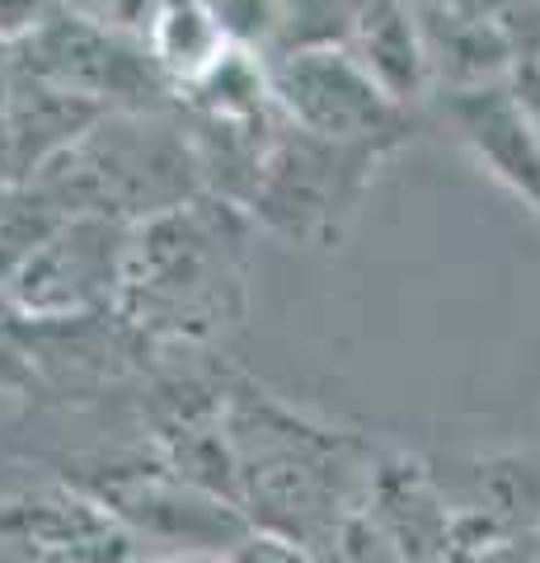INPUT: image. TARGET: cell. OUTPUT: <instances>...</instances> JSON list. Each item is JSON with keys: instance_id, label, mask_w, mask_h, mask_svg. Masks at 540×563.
Returning <instances> with one entry per match:
<instances>
[{"instance_id": "ac0fdd59", "label": "cell", "mask_w": 540, "mask_h": 563, "mask_svg": "<svg viewBox=\"0 0 540 563\" xmlns=\"http://www.w3.org/2000/svg\"><path fill=\"white\" fill-rule=\"evenodd\" d=\"M207 10L217 14V24L235 47L268 57L273 33H277V0H207Z\"/></svg>"}, {"instance_id": "3957f363", "label": "cell", "mask_w": 540, "mask_h": 563, "mask_svg": "<svg viewBox=\"0 0 540 563\" xmlns=\"http://www.w3.org/2000/svg\"><path fill=\"white\" fill-rule=\"evenodd\" d=\"M29 184L66 217H103L123 225L165 217L207 192L179 109L103 113Z\"/></svg>"}, {"instance_id": "30bf717a", "label": "cell", "mask_w": 540, "mask_h": 563, "mask_svg": "<svg viewBox=\"0 0 540 563\" xmlns=\"http://www.w3.org/2000/svg\"><path fill=\"white\" fill-rule=\"evenodd\" d=\"M432 99L451 136L470 151V161L540 217V128L513 90V80L442 90Z\"/></svg>"}, {"instance_id": "2e32d148", "label": "cell", "mask_w": 540, "mask_h": 563, "mask_svg": "<svg viewBox=\"0 0 540 563\" xmlns=\"http://www.w3.org/2000/svg\"><path fill=\"white\" fill-rule=\"evenodd\" d=\"M362 0H277V33L268 57L287 52H316V47H343L353 33Z\"/></svg>"}, {"instance_id": "5b68a950", "label": "cell", "mask_w": 540, "mask_h": 563, "mask_svg": "<svg viewBox=\"0 0 540 563\" xmlns=\"http://www.w3.org/2000/svg\"><path fill=\"white\" fill-rule=\"evenodd\" d=\"M395 155V146L376 141H329L316 132L287 128L277 132L268 165L250 198V221L264 235L301 250H334L348 221L357 217L376 169Z\"/></svg>"}, {"instance_id": "6da1fadb", "label": "cell", "mask_w": 540, "mask_h": 563, "mask_svg": "<svg viewBox=\"0 0 540 563\" xmlns=\"http://www.w3.org/2000/svg\"><path fill=\"white\" fill-rule=\"evenodd\" d=\"M225 432L235 451V507L250 531L310 559L324 554L357 512L376 451L301 413L240 366L225 376Z\"/></svg>"}, {"instance_id": "603a6c76", "label": "cell", "mask_w": 540, "mask_h": 563, "mask_svg": "<svg viewBox=\"0 0 540 563\" xmlns=\"http://www.w3.org/2000/svg\"><path fill=\"white\" fill-rule=\"evenodd\" d=\"M231 563H316V559L301 554V550H287V544H277V540L250 536V540L231 554Z\"/></svg>"}, {"instance_id": "4fadbf2b", "label": "cell", "mask_w": 540, "mask_h": 563, "mask_svg": "<svg viewBox=\"0 0 540 563\" xmlns=\"http://www.w3.org/2000/svg\"><path fill=\"white\" fill-rule=\"evenodd\" d=\"M343 52L367 70L399 109L414 113L423 99L438 95L428 47H423V33H418L409 0H362Z\"/></svg>"}, {"instance_id": "cb8c5ba5", "label": "cell", "mask_w": 540, "mask_h": 563, "mask_svg": "<svg viewBox=\"0 0 540 563\" xmlns=\"http://www.w3.org/2000/svg\"><path fill=\"white\" fill-rule=\"evenodd\" d=\"M513 90L521 95V103H527V113L536 118V128H540V62H521V66H517Z\"/></svg>"}, {"instance_id": "83f0119b", "label": "cell", "mask_w": 540, "mask_h": 563, "mask_svg": "<svg viewBox=\"0 0 540 563\" xmlns=\"http://www.w3.org/2000/svg\"><path fill=\"white\" fill-rule=\"evenodd\" d=\"M5 188H10V184H0V198H5Z\"/></svg>"}, {"instance_id": "d4e9b609", "label": "cell", "mask_w": 540, "mask_h": 563, "mask_svg": "<svg viewBox=\"0 0 540 563\" xmlns=\"http://www.w3.org/2000/svg\"><path fill=\"white\" fill-rule=\"evenodd\" d=\"M0 184H20L14 179V146L5 128V80H0Z\"/></svg>"}, {"instance_id": "44dd1931", "label": "cell", "mask_w": 540, "mask_h": 563, "mask_svg": "<svg viewBox=\"0 0 540 563\" xmlns=\"http://www.w3.org/2000/svg\"><path fill=\"white\" fill-rule=\"evenodd\" d=\"M484 10L508 29V38L517 43L521 62L540 57V0H484Z\"/></svg>"}, {"instance_id": "8fae6325", "label": "cell", "mask_w": 540, "mask_h": 563, "mask_svg": "<svg viewBox=\"0 0 540 563\" xmlns=\"http://www.w3.org/2000/svg\"><path fill=\"white\" fill-rule=\"evenodd\" d=\"M357 507L405 563H451L456 554V507L447 503L432 470L414 455H372Z\"/></svg>"}, {"instance_id": "52a82bcc", "label": "cell", "mask_w": 540, "mask_h": 563, "mask_svg": "<svg viewBox=\"0 0 540 563\" xmlns=\"http://www.w3.org/2000/svg\"><path fill=\"white\" fill-rule=\"evenodd\" d=\"M0 554L14 563H136L132 536L66 470L0 465Z\"/></svg>"}, {"instance_id": "f1b7e54d", "label": "cell", "mask_w": 540, "mask_h": 563, "mask_svg": "<svg viewBox=\"0 0 540 563\" xmlns=\"http://www.w3.org/2000/svg\"><path fill=\"white\" fill-rule=\"evenodd\" d=\"M536 62H540V57H536Z\"/></svg>"}, {"instance_id": "5bb4252c", "label": "cell", "mask_w": 540, "mask_h": 563, "mask_svg": "<svg viewBox=\"0 0 540 563\" xmlns=\"http://www.w3.org/2000/svg\"><path fill=\"white\" fill-rule=\"evenodd\" d=\"M103 118L99 103L66 95L57 85H47L29 70L10 66L5 76V128H10V146H14V179L29 184L38 169H47L66 146L95 128Z\"/></svg>"}, {"instance_id": "7c38bea8", "label": "cell", "mask_w": 540, "mask_h": 563, "mask_svg": "<svg viewBox=\"0 0 540 563\" xmlns=\"http://www.w3.org/2000/svg\"><path fill=\"white\" fill-rule=\"evenodd\" d=\"M418 33L428 47L432 85L442 90H475V85L513 80L521 52L489 10L465 0H409Z\"/></svg>"}, {"instance_id": "7402d4cb", "label": "cell", "mask_w": 540, "mask_h": 563, "mask_svg": "<svg viewBox=\"0 0 540 563\" xmlns=\"http://www.w3.org/2000/svg\"><path fill=\"white\" fill-rule=\"evenodd\" d=\"M52 10H57V0H0V43L20 47Z\"/></svg>"}, {"instance_id": "9c48e42d", "label": "cell", "mask_w": 540, "mask_h": 563, "mask_svg": "<svg viewBox=\"0 0 540 563\" xmlns=\"http://www.w3.org/2000/svg\"><path fill=\"white\" fill-rule=\"evenodd\" d=\"M264 62L273 76L277 109L291 128L329 141H376V146L395 151L414 136V113L399 109L343 47L287 52V57Z\"/></svg>"}, {"instance_id": "4316f807", "label": "cell", "mask_w": 540, "mask_h": 563, "mask_svg": "<svg viewBox=\"0 0 540 563\" xmlns=\"http://www.w3.org/2000/svg\"><path fill=\"white\" fill-rule=\"evenodd\" d=\"M465 5H480V10H484V0H465Z\"/></svg>"}, {"instance_id": "d6986e66", "label": "cell", "mask_w": 540, "mask_h": 563, "mask_svg": "<svg viewBox=\"0 0 540 563\" xmlns=\"http://www.w3.org/2000/svg\"><path fill=\"white\" fill-rule=\"evenodd\" d=\"M316 563H405V559H399L395 544L381 536L372 526V517L357 507V512L343 521L334 544H329L324 554H316Z\"/></svg>"}, {"instance_id": "ba28073f", "label": "cell", "mask_w": 540, "mask_h": 563, "mask_svg": "<svg viewBox=\"0 0 540 563\" xmlns=\"http://www.w3.org/2000/svg\"><path fill=\"white\" fill-rule=\"evenodd\" d=\"M132 225L103 217H66L20 268L0 282V296L29 320L118 310Z\"/></svg>"}, {"instance_id": "7a4b0ae2", "label": "cell", "mask_w": 540, "mask_h": 563, "mask_svg": "<svg viewBox=\"0 0 540 563\" xmlns=\"http://www.w3.org/2000/svg\"><path fill=\"white\" fill-rule=\"evenodd\" d=\"M254 235L250 211L212 192L132 225L118 314L165 352H217L250 314Z\"/></svg>"}, {"instance_id": "484cf974", "label": "cell", "mask_w": 540, "mask_h": 563, "mask_svg": "<svg viewBox=\"0 0 540 563\" xmlns=\"http://www.w3.org/2000/svg\"><path fill=\"white\" fill-rule=\"evenodd\" d=\"M10 66H14V47H5V43H0V80L10 76Z\"/></svg>"}, {"instance_id": "8992f818", "label": "cell", "mask_w": 540, "mask_h": 563, "mask_svg": "<svg viewBox=\"0 0 540 563\" xmlns=\"http://www.w3.org/2000/svg\"><path fill=\"white\" fill-rule=\"evenodd\" d=\"M14 66L57 85L66 95L99 103L103 113H142V109H174L179 103V90L155 66L146 38L95 24L66 5L52 10L14 47Z\"/></svg>"}, {"instance_id": "e0dca14e", "label": "cell", "mask_w": 540, "mask_h": 563, "mask_svg": "<svg viewBox=\"0 0 540 563\" xmlns=\"http://www.w3.org/2000/svg\"><path fill=\"white\" fill-rule=\"evenodd\" d=\"M66 221L62 207H52L33 184H10L0 198V282L38 250V244Z\"/></svg>"}, {"instance_id": "277c9868", "label": "cell", "mask_w": 540, "mask_h": 563, "mask_svg": "<svg viewBox=\"0 0 540 563\" xmlns=\"http://www.w3.org/2000/svg\"><path fill=\"white\" fill-rule=\"evenodd\" d=\"M76 484H85L95 498L118 517V526L132 536L136 554H235L254 531L217 493L188 484L174 474L161 455L146 446L128 451H95L85 461L66 465Z\"/></svg>"}, {"instance_id": "9a60e30c", "label": "cell", "mask_w": 540, "mask_h": 563, "mask_svg": "<svg viewBox=\"0 0 540 563\" xmlns=\"http://www.w3.org/2000/svg\"><path fill=\"white\" fill-rule=\"evenodd\" d=\"M142 38L174 90L198 85L235 47L225 38V29L217 24V14L207 10V0H161Z\"/></svg>"}, {"instance_id": "ffe728a7", "label": "cell", "mask_w": 540, "mask_h": 563, "mask_svg": "<svg viewBox=\"0 0 540 563\" xmlns=\"http://www.w3.org/2000/svg\"><path fill=\"white\" fill-rule=\"evenodd\" d=\"M57 5L76 10V14H85V20H95V24H109L118 33H132V38H142L161 0H57Z\"/></svg>"}]
</instances>
